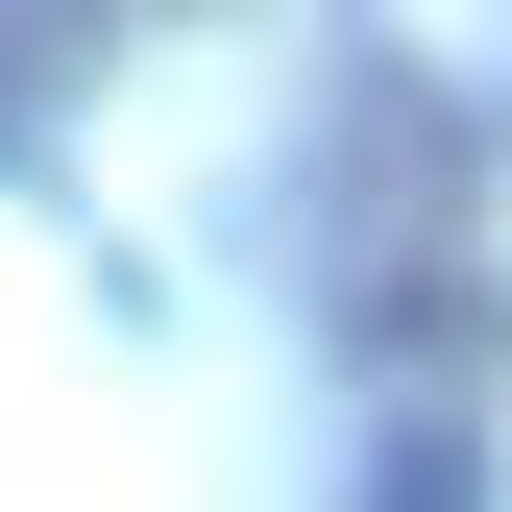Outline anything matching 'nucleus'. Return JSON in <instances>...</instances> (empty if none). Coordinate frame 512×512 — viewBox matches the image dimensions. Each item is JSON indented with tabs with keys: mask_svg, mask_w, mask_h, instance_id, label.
Listing matches in <instances>:
<instances>
[{
	"mask_svg": "<svg viewBox=\"0 0 512 512\" xmlns=\"http://www.w3.org/2000/svg\"><path fill=\"white\" fill-rule=\"evenodd\" d=\"M366 512H488V464H464V415H415L391 464H366Z\"/></svg>",
	"mask_w": 512,
	"mask_h": 512,
	"instance_id": "f257e3e1",
	"label": "nucleus"
}]
</instances>
